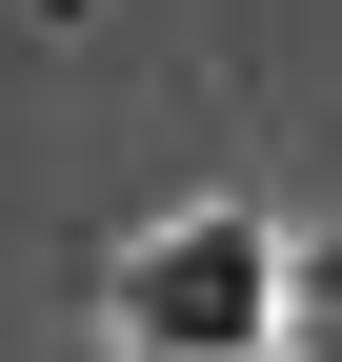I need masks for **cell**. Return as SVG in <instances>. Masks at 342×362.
Wrapping results in <instances>:
<instances>
[{
	"label": "cell",
	"mask_w": 342,
	"mask_h": 362,
	"mask_svg": "<svg viewBox=\"0 0 342 362\" xmlns=\"http://www.w3.org/2000/svg\"><path fill=\"white\" fill-rule=\"evenodd\" d=\"M282 322H302V262H282L262 221H222V202L121 262V342H141V362H262Z\"/></svg>",
	"instance_id": "1"
},
{
	"label": "cell",
	"mask_w": 342,
	"mask_h": 362,
	"mask_svg": "<svg viewBox=\"0 0 342 362\" xmlns=\"http://www.w3.org/2000/svg\"><path fill=\"white\" fill-rule=\"evenodd\" d=\"M302 302H322V322H342V221H322V242H302Z\"/></svg>",
	"instance_id": "2"
}]
</instances>
